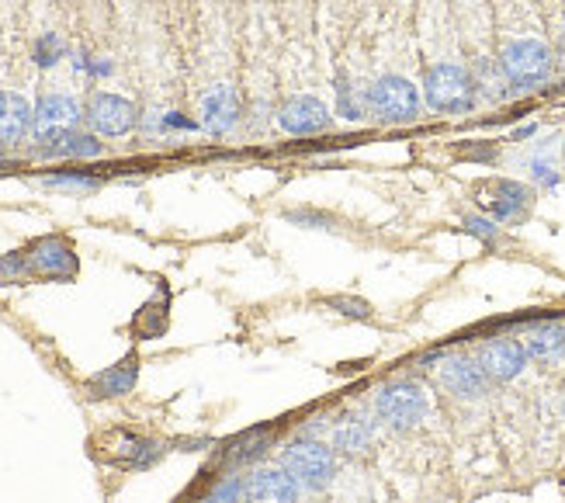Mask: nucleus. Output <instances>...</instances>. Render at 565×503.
Returning a JSON list of instances; mask_svg holds the SVG:
<instances>
[{
    "label": "nucleus",
    "mask_w": 565,
    "mask_h": 503,
    "mask_svg": "<svg viewBox=\"0 0 565 503\" xmlns=\"http://www.w3.org/2000/svg\"><path fill=\"white\" fill-rule=\"evenodd\" d=\"M423 94H427V105L434 112H468L475 101V80L468 77L462 66L437 63L427 70Z\"/></svg>",
    "instance_id": "f257e3e1"
},
{
    "label": "nucleus",
    "mask_w": 565,
    "mask_h": 503,
    "mask_svg": "<svg viewBox=\"0 0 565 503\" xmlns=\"http://www.w3.org/2000/svg\"><path fill=\"white\" fill-rule=\"evenodd\" d=\"M281 469L306 490H323L333 479L337 458H333V448L319 445V441H295L281 451Z\"/></svg>",
    "instance_id": "f03ea898"
},
{
    "label": "nucleus",
    "mask_w": 565,
    "mask_h": 503,
    "mask_svg": "<svg viewBox=\"0 0 565 503\" xmlns=\"http://www.w3.org/2000/svg\"><path fill=\"white\" fill-rule=\"evenodd\" d=\"M368 108L385 122H410L420 115V94L406 77L389 73V77H378L368 87Z\"/></svg>",
    "instance_id": "7ed1b4c3"
},
{
    "label": "nucleus",
    "mask_w": 565,
    "mask_h": 503,
    "mask_svg": "<svg viewBox=\"0 0 565 503\" xmlns=\"http://www.w3.org/2000/svg\"><path fill=\"white\" fill-rule=\"evenodd\" d=\"M503 77L517 87H534L552 73V53H548L545 42L538 39H517L503 49L500 56Z\"/></svg>",
    "instance_id": "20e7f679"
},
{
    "label": "nucleus",
    "mask_w": 565,
    "mask_h": 503,
    "mask_svg": "<svg viewBox=\"0 0 565 503\" xmlns=\"http://www.w3.org/2000/svg\"><path fill=\"white\" fill-rule=\"evenodd\" d=\"M375 413L382 424L396 427V431H406V427H416L427 413V396H423L420 386H385L375 396Z\"/></svg>",
    "instance_id": "39448f33"
},
{
    "label": "nucleus",
    "mask_w": 565,
    "mask_h": 503,
    "mask_svg": "<svg viewBox=\"0 0 565 503\" xmlns=\"http://www.w3.org/2000/svg\"><path fill=\"white\" fill-rule=\"evenodd\" d=\"M475 198H479L482 209L493 219H500V223H514V219H520L531 209V191L517 181H500V177L482 181L479 188H475Z\"/></svg>",
    "instance_id": "423d86ee"
},
{
    "label": "nucleus",
    "mask_w": 565,
    "mask_h": 503,
    "mask_svg": "<svg viewBox=\"0 0 565 503\" xmlns=\"http://www.w3.org/2000/svg\"><path fill=\"white\" fill-rule=\"evenodd\" d=\"M80 118V105L73 98H66V94H46V98L39 101V108H35V143L49 146L56 143V139H63L66 132L77 125Z\"/></svg>",
    "instance_id": "0eeeda50"
},
{
    "label": "nucleus",
    "mask_w": 565,
    "mask_h": 503,
    "mask_svg": "<svg viewBox=\"0 0 565 503\" xmlns=\"http://www.w3.org/2000/svg\"><path fill=\"white\" fill-rule=\"evenodd\" d=\"M25 257H28V271H32V275L56 278V281L77 275V254H73V247L63 236H46V240L35 243Z\"/></svg>",
    "instance_id": "6e6552de"
},
{
    "label": "nucleus",
    "mask_w": 565,
    "mask_h": 503,
    "mask_svg": "<svg viewBox=\"0 0 565 503\" xmlns=\"http://www.w3.org/2000/svg\"><path fill=\"white\" fill-rule=\"evenodd\" d=\"M299 483L285 469H257L243 479V500L247 503H295Z\"/></svg>",
    "instance_id": "1a4fd4ad"
},
{
    "label": "nucleus",
    "mask_w": 565,
    "mask_h": 503,
    "mask_svg": "<svg viewBox=\"0 0 565 503\" xmlns=\"http://www.w3.org/2000/svg\"><path fill=\"white\" fill-rule=\"evenodd\" d=\"M87 118H91V129L101 136H125L136 125V105L118 94H94Z\"/></svg>",
    "instance_id": "9d476101"
},
{
    "label": "nucleus",
    "mask_w": 565,
    "mask_h": 503,
    "mask_svg": "<svg viewBox=\"0 0 565 503\" xmlns=\"http://www.w3.org/2000/svg\"><path fill=\"white\" fill-rule=\"evenodd\" d=\"M437 379L441 386L451 392V396H462V399H475L486 392L489 375L482 372L479 361H468V358H448L441 368H437Z\"/></svg>",
    "instance_id": "9b49d317"
},
{
    "label": "nucleus",
    "mask_w": 565,
    "mask_h": 503,
    "mask_svg": "<svg viewBox=\"0 0 565 503\" xmlns=\"http://www.w3.org/2000/svg\"><path fill=\"white\" fill-rule=\"evenodd\" d=\"M278 122H281V129L292 132V136H309V132H319L330 125V112H326V105L319 98L302 94V98H292L285 108H281Z\"/></svg>",
    "instance_id": "f8f14e48"
},
{
    "label": "nucleus",
    "mask_w": 565,
    "mask_h": 503,
    "mask_svg": "<svg viewBox=\"0 0 565 503\" xmlns=\"http://www.w3.org/2000/svg\"><path fill=\"white\" fill-rule=\"evenodd\" d=\"M479 365H482V372H486L489 379L507 382V379H514V375L524 372L527 351H524V344H517V340H493V344L482 347Z\"/></svg>",
    "instance_id": "ddd939ff"
},
{
    "label": "nucleus",
    "mask_w": 565,
    "mask_h": 503,
    "mask_svg": "<svg viewBox=\"0 0 565 503\" xmlns=\"http://www.w3.org/2000/svg\"><path fill=\"white\" fill-rule=\"evenodd\" d=\"M236 118H240V98H236V91L229 84L212 87L202 98V125L212 136L229 132L236 125Z\"/></svg>",
    "instance_id": "4468645a"
},
{
    "label": "nucleus",
    "mask_w": 565,
    "mask_h": 503,
    "mask_svg": "<svg viewBox=\"0 0 565 503\" xmlns=\"http://www.w3.org/2000/svg\"><path fill=\"white\" fill-rule=\"evenodd\" d=\"M32 105L21 94L0 91V143H18L32 129Z\"/></svg>",
    "instance_id": "2eb2a0df"
},
{
    "label": "nucleus",
    "mask_w": 565,
    "mask_h": 503,
    "mask_svg": "<svg viewBox=\"0 0 565 503\" xmlns=\"http://www.w3.org/2000/svg\"><path fill=\"white\" fill-rule=\"evenodd\" d=\"M524 351L527 358L538 361H555L565 354V327L562 323H545V327H534L531 334L524 337Z\"/></svg>",
    "instance_id": "dca6fc26"
},
{
    "label": "nucleus",
    "mask_w": 565,
    "mask_h": 503,
    "mask_svg": "<svg viewBox=\"0 0 565 503\" xmlns=\"http://www.w3.org/2000/svg\"><path fill=\"white\" fill-rule=\"evenodd\" d=\"M136 375H139V365H136V358L129 354V358L118 361L115 368L94 375V379H91V396H122V392H129L132 386H136Z\"/></svg>",
    "instance_id": "f3484780"
},
{
    "label": "nucleus",
    "mask_w": 565,
    "mask_h": 503,
    "mask_svg": "<svg viewBox=\"0 0 565 503\" xmlns=\"http://www.w3.org/2000/svg\"><path fill=\"white\" fill-rule=\"evenodd\" d=\"M42 153H46V157H98L101 143L94 136H77V132H66L63 139L42 146Z\"/></svg>",
    "instance_id": "a211bd4d"
},
{
    "label": "nucleus",
    "mask_w": 565,
    "mask_h": 503,
    "mask_svg": "<svg viewBox=\"0 0 565 503\" xmlns=\"http://www.w3.org/2000/svg\"><path fill=\"white\" fill-rule=\"evenodd\" d=\"M333 445H337L340 451H354V455H361V451L371 445V424H364V420H347V424L337 431V438H333Z\"/></svg>",
    "instance_id": "6ab92c4d"
},
{
    "label": "nucleus",
    "mask_w": 565,
    "mask_h": 503,
    "mask_svg": "<svg viewBox=\"0 0 565 503\" xmlns=\"http://www.w3.org/2000/svg\"><path fill=\"white\" fill-rule=\"evenodd\" d=\"M46 188H63V191H94V188H98V177L59 174V177H49Z\"/></svg>",
    "instance_id": "aec40b11"
},
{
    "label": "nucleus",
    "mask_w": 565,
    "mask_h": 503,
    "mask_svg": "<svg viewBox=\"0 0 565 503\" xmlns=\"http://www.w3.org/2000/svg\"><path fill=\"white\" fill-rule=\"evenodd\" d=\"M63 53H66L63 39H59V35H46V39H39V46H35V63L52 66Z\"/></svg>",
    "instance_id": "412c9836"
},
{
    "label": "nucleus",
    "mask_w": 565,
    "mask_h": 503,
    "mask_svg": "<svg viewBox=\"0 0 565 503\" xmlns=\"http://www.w3.org/2000/svg\"><path fill=\"white\" fill-rule=\"evenodd\" d=\"M337 94H340V118H347V122H358L361 118V101H358V91H354L351 84H340L337 87Z\"/></svg>",
    "instance_id": "4be33fe9"
},
{
    "label": "nucleus",
    "mask_w": 565,
    "mask_h": 503,
    "mask_svg": "<svg viewBox=\"0 0 565 503\" xmlns=\"http://www.w3.org/2000/svg\"><path fill=\"white\" fill-rule=\"evenodd\" d=\"M330 306H337L344 316H358V320H368V306L358 299H330Z\"/></svg>",
    "instance_id": "5701e85b"
},
{
    "label": "nucleus",
    "mask_w": 565,
    "mask_h": 503,
    "mask_svg": "<svg viewBox=\"0 0 565 503\" xmlns=\"http://www.w3.org/2000/svg\"><path fill=\"white\" fill-rule=\"evenodd\" d=\"M468 233H475V236H482V240H496V229L493 223H486V219H468Z\"/></svg>",
    "instance_id": "b1692460"
},
{
    "label": "nucleus",
    "mask_w": 565,
    "mask_h": 503,
    "mask_svg": "<svg viewBox=\"0 0 565 503\" xmlns=\"http://www.w3.org/2000/svg\"><path fill=\"white\" fill-rule=\"evenodd\" d=\"M167 125H174V129H195V122H188L181 115H167Z\"/></svg>",
    "instance_id": "393cba45"
},
{
    "label": "nucleus",
    "mask_w": 565,
    "mask_h": 503,
    "mask_svg": "<svg viewBox=\"0 0 565 503\" xmlns=\"http://www.w3.org/2000/svg\"><path fill=\"white\" fill-rule=\"evenodd\" d=\"M0 160H4V153H0Z\"/></svg>",
    "instance_id": "a878e982"
}]
</instances>
